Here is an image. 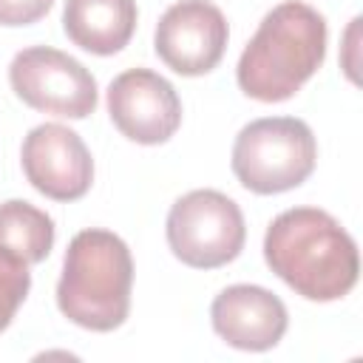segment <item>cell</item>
<instances>
[{"label": "cell", "mask_w": 363, "mask_h": 363, "mask_svg": "<svg viewBox=\"0 0 363 363\" xmlns=\"http://www.w3.org/2000/svg\"><path fill=\"white\" fill-rule=\"evenodd\" d=\"M167 244L193 269H218L235 261L247 241L241 207L218 190H190L167 213Z\"/></svg>", "instance_id": "cell-5"}, {"label": "cell", "mask_w": 363, "mask_h": 363, "mask_svg": "<svg viewBox=\"0 0 363 363\" xmlns=\"http://www.w3.org/2000/svg\"><path fill=\"white\" fill-rule=\"evenodd\" d=\"M54 0H0V26H31L48 14Z\"/></svg>", "instance_id": "cell-14"}, {"label": "cell", "mask_w": 363, "mask_h": 363, "mask_svg": "<svg viewBox=\"0 0 363 363\" xmlns=\"http://www.w3.org/2000/svg\"><path fill=\"white\" fill-rule=\"evenodd\" d=\"M216 335L244 352H267L281 343L289 315L284 301L258 284H233L210 306Z\"/></svg>", "instance_id": "cell-10"}, {"label": "cell", "mask_w": 363, "mask_h": 363, "mask_svg": "<svg viewBox=\"0 0 363 363\" xmlns=\"http://www.w3.org/2000/svg\"><path fill=\"white\" fill-rule=\"evenodd\" d=\"M62 28L82 51L108 57L122 51L136 28V0H65Z\"/></svg>", "instance_id": "cell-11"}, {"label": "cell", "mask_w": 363, "mask_h": 363, "mask_svg": "<svg viewBox=\"0 0 363 363\" xmlns=\"http://www.w3.org/2000/svg\"><path fill=\"white\" fill-rule=\"evenodd\" d=\"M326 20L301 0H284L264 14L238 57V88L258 102H284L323 65Z\"/></svg>", "instance_id": "cell-2"}, {"label": "cell", "mask_w": 363, "mask_h": 363, "mask_svg": "<svg viewBox=\"0 0 363 363\" xmlns=\"http://www.w3.org/2000/svg\"><path fill=\"white\" fill-rule=\"evenodd\" d=\"M11 91L34 111L85 119L96 111V79L74 57L51 45H31L14 54L9 65Z\"/></svg>", "instance_id": "cell-6"}, {"label": "cell", "mask_w": 363, "mask_h": 363, "mask_svg": "<svg viewBox=\"0 0 363 363\" xmlns=\"http://www.w3.org/2000/svg\"><path fill=\"white\" fill-rule=\"evenodd\" d=\"M230 40V26L221 9L210 0H179L156 23L153 48L159 60L182 77L210 74Z\"/></svg>", "instance_id": "cell-7"}, {"label": "cell", "mask_w": 363, "mask_h": 363, "mask_svg": "<svg viewBox=\"0 0 363 363\" xmlns=\"http://www.w3.org/2000/svg\"><path fill=\"white\" fill-rule=\"evenodd\" d=\"M54 247V218L23 201L9 199L0 204V255L20 264H40Z\"/></svg>", "instance_id": "cell-12"}, {"label": "cell", "mask_w": 363, "mask_h": 363, "mask_svg": "<svg viewBox=\"0 0 363 363\" xmlns=\"http://www.w3.org/2000/svg\"><path fill=\"white\" fill-rule=\"evenodd\" d=\"M108 113L130 142L162 145L182 125V99L162 74L128 68L108 85Z\"/></svg>", "instance_id": "cell-8"}, {"label": "cell", "mask_w": 363, "mask_h": 363, "mask_svg": "<svg viewBox=\"0 0 363 363\" xmlns=\"http://www.w3.org/2000/svg\"><path fill=\"white\" fill-rule=\"evenodd\" d=\"M318 162V142L312 128L295 116H267L244 125L233 142L235 179L258 193H286L303 184Z\"/></svg>", "instance_id": "cell-4"}, {"label": "cell", "mask_w": 363, "mask_h": 363, "mask_svg": "<svg viewBox=\"0 0 363 363\" xmlns=\"http://www.w3.org/2000/svg\"><path fill=\"white\" fill-rule=\"evenodd\" d=\"M28 289H31L28 264H20V261L0 255V332L14 320Z\"/></svg>", "instance_id": "cell-13"}, {"label": "cell", "mask_w": 363, "mask_h": 363, "mask_svg": "<svg viewBox=\"0 0 363 363\" xmlns=\"http://www.w3.org/2000/svg\"><path fill=\"white\" fill-rule=\"evenodd\" d=\"M267 267L306 301H337L360 275L354 238L318 207H292L272 218L264 235Z\"/></svg>", "instance_id": "cell-1"}, {"label": "cell", "mask_w": 363, "mask_h": 363, "mask_svg": "<svg viewBox=\"0 0 363 363\" xmlns=\"http://www.w3.org/2000/svg\"><path fill=\"white\" fill-rule=\"evenodd\" d=\"M133 258L111 230H82L71 238L57 281L60 312L91 332H113L128 320Z\"/></svg>", "instance_id": "cell-3"}, {"label": "cell", "mask_w": 363, "mask_h": 363, "mask_svg": "<svg viewBox=\"0 0 363 363\" xmlns=\"http://www.w3.org/2000/svg\"><path fill=\"white\" fill-rule=\"evenodd\" d=\"M23 173L37 193L54 201H77L94 184V159L82 136L60 122H43L23 139Z\"/></svg>", "instance_id": "cell-9"}]
</instances>
